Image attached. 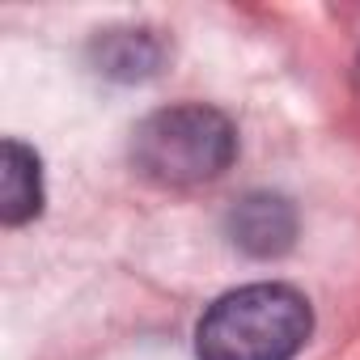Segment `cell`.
Segmentation results:
<instances>
[{"label": "cell", "instance_id": "7a4b0ae2", "mask_svg": "<svg viewBox=\"0 0 360 360\" xmlns=\"http://www.w3.org/2000/svg\"><path fill=\"white\" fill-rule=\"evenodd\" d=\"M238 157L233 123L204 102L153 110L131 131V165L161 187H200L221 178Z\"/></svg>", "mask_w": 360, "mask_h": 360}, {"label": "cell", "instance_id": "3957f363", "mask_svg": "<svg viewBox=\"0 0 360 360\" xmlns=\"http://www.w3.org/2000/svg\"><path fill=\"white\" fill-rule=\"evenodd\" d=\"M229 242L250 259H280L297 242V208L276 191L242 195L225 217Z\"/></svg>", "mask_w": 360, "mask_h": 360}, {"label": "cell", "instance_id": "277c9868", "mask_svg": "<svg viewBox=\"0 0 360 360\" xmlns=\"http://www.w3.org/2000/svg\"><path fill=\"white\" fill-rule=\"evenodd\" d=\"M94 68L110 81H144L161 68V39L144 26H119V30H102L89 47Z\"/></svg>", "mask_w": 360, "mask_h": 360}, {"label": "cell", "instance_id": "5b68a950", "mask_svg": "<svg viewBox=\"0 0 360 360\" xmlns=\"http://www.w3.org/2000/svg\"><path fill=\"white\" fill-rule=\"evenodd\" d=\"M43 212V169L34 148L22 140H5V187H0V221L26 225Z\"/></svg>", "mask_w": 360, "mask_h": 360}, {"label": "cell", "instance_id": "6da1fadb", "mask_svg": "<svg viewBox=\"0 0 360 360\" xmlns=\"http://www.w3.org/2000/svg\"><path fill=\"white\" fill-rule=\"evenodd\" d=\"M314 309L292 284H246L225 292L195 326L200 360H297Z\"/></svg>", "mask_w": 360, "mask_h": 360}]
</instances>
